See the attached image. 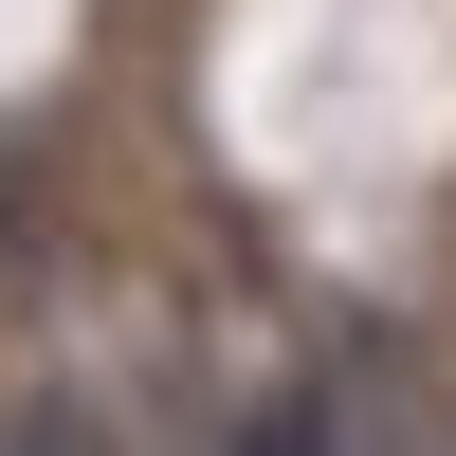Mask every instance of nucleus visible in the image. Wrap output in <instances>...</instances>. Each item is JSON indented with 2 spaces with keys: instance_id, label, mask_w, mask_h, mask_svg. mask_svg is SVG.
<instances>
[{
  "instance_id": "obj_1",
  "label": "nucleus",
  "mask_w": 456,
  "mask_h": 456,
  "mask_svg": "<svg viewBox=\"0 0 456 456\" xmlns=\"http://www.w3.org/2000/svg\"><path fill=\"white\" fill-rule=\"evenodd\" d=\"M219 456H347V402H329V384H256Z\"/></svg>"
},
{
  "instance_id": "obj_2",
  "label": "nucleus",
  "mask_w": 456,
  "mask_h": 456,
  "mask_svg": "<svg viewBox=\"0 0 456 456\" xmlns=\"http://www.w3.org/2000/svg\"><path fill=\"white\" fill-rule=\"evenodd\" d=\"M0 456H92V420H73V402H19V438Z\"/></svg>"
}]
</instances>
